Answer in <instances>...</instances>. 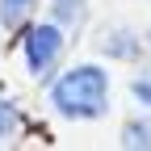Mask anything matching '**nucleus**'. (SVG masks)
Listing matches in <instances>:
<instances>
[{
  "mask_svg": "<svg viewBox=\"0 0 151 151\" xmlns=\"http://www.w3.org/2000/svg\"><path fill=\"white\" fill-rule=\"evenodd\" d=\"M50 21H59L63 29H76L84 21V4H80V0H55V4H50Z\"/></svg>",
  "mask_w": 151,
  "mask_h": 151,
  "instance_id": "5",
  "label": "nucleus"
},
{
  "mask_svg": "<svg viewBox=\"0 0 151 151\" xmlns=\"http://www.w3.org/2000/svg\"><path fill=\"white\" fill-rule=\"evenodd\" d=\"M17 130H21V118H17V109L9 101H0V143H9Z\"/></svg>",
  "mask_w": 151,
  "mask_h": 151,
  "instance_id": "6",
  "label": "nucleus"
},
{
  "mask_svg": "<svg viewBox=\"0 0 151 151\" xmlns=\"http://www.w3.org/2000/svg\"><path fill=\"white\" fill-rule=\"evenodd\" d=\"M122 147H130V151H147L151 147V118H134V122H126L122 126Z\"/></svg>",
  "mask_w": 151,
  "mask_h": 151,
  "instance_id": "3",
  "label": "nucleus"
},
{
  "mask_svg": "<svg viewBox=\"0 0 151 151\" xmlns=\"http://www.w3.org/2000/svg\"><path fill=\"white\" fill-rule=\"evenodd\" d=\"M105 101H109V76L97 67V63H80L63 71L59 80L50 88V105L55 113H63V118H101L105 113Z\"/></svg>",
  "mask_w": 151,
  "mask_h": 151,
  "instance_id": "1",
  "label": "nucleus"
},
{
  "mask_svg": "<svg viewBox=\"0 0 151 151\" xmlns=\"http://www.w3.org/2000/svg\"><path fill=\"white\" fill-rule=\"evenodd\" d=\"M63 50V25L59 21H46V25H34L29 38H25V63L34 76H46L55 67V59H59Z\"/></svg>",
  "mask_w": 151,
  "mask_h": 151,
  "instance_id": "2",
  "label": "nucleus"
},
{
  "mask_svg": "<svg viewBox=\"0 0 151 151\" xmlns=\"http://www.w3.org/2000/svg\"><path fill=\"white\" fill-rule=\"evenodd\" d=\"M134 97L143 105H151V76H147V80H134Z\"/></svg>",
  "mask_w": 151,
  "mask_h": 151,
  "instance_id": "8",
  "label": "nucleus"
},
{
  "mask_svg": "<svg viewBox=\"0 0 151 151\" xmlns=\"http://www.w3.org/2000/svg\"><path fill=\"white\" fill-rule=\"evenodd\" d=\"M34 9H38V0H0V25H4V29H17Z\"/></svg>",
  "mask_w": 151,
  "mask_h": 151,
  "instance_id": "4",
  "label": "nucleus"
},
{
  "mask_svg": "<svg viewBox=\"0 0 151 151\" xmlns=\"http://www.w3.org/2000/svg\"><path fill=\"white\" fill-rule=\"evenodd\" d=\"M105 50H113V55H130L134 46L126 42V34H113V38H105Z\"/></svg>",
  "mask_w": 151,
  "mask_h": 151,
  "instance_id": "7",
  "label": "nucleus"
}]
</instances>
